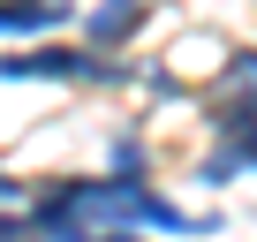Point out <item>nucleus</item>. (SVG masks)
<instances>
[{"instance_id": "0eeeda50", "label": "nucleus", "mask_w": 257, "mask_h": 242, "mask_svg": "<svg viewBox=\"0 0 257 242\" xmlns=\"http://www.w3.org/2000/svg\"><path fill=\"white\" fill-rule=\"evenodd\" d=\"M68 242H128V234H68Z\"/></svg>"}, {"instance_id": "423d86ee", "label": "nucleus", "mask_w": 257, "mask_h": 242, "mask_svg": "<svg viewBox=\"0 0 257 242\" xmlns=\"http://www.w3.org/2000/svg\"><path fill=\"white\" fill-rule=\"evenodd\" d=\"M0 242H23V219L16 212H0Z\"/></svg>"}, {"instance_id": "39448f33", "label": "nucleus", "mask_w": 257, "mask_h": 242, "mask_svg": "<svg viewBox=\"0 0 257 242\" xmlns=\"http://www.w3.org/2000/svg\"><path fill=\"white\" fill-rule=\"evenodd\" d=\"M68 8H61V0H0V31H8V38H31V31H53Z\"/></svg>"}, {"instance_id": "20e7f679", "label": "nucleus", "mask_w": 257, "mask_h": 242, "mask_svg": "<svg viewBox=\"0 0 257 242\" xmlns=\"http://www.w3.org/2000/svg\"><path fill=\"white\" fill-rule=\"evenodd\" d=\"M137 23H144V0H98V8L83 16V38H98V46H121Z\"/></svg>"}, {"instance_id": "f257e3e1", "label": "nucleus", "mask_w": 257, "mask_h": 242, "mask_svg": "<svg viewBox=\"0 0 257 242\" xmlns=\"http://www.w3.org/2000/svg\"><path fill=\"white\" fill-rule=\"evenodd\" d=\"M46 234H76V227H159V234H197L204 219H189L182 204H167L144 182H68L38 204Z\"/></svg>"}, {"instance_id": "6e6552de", "label": "nucleus", "mask_w": 257, "mask_h": 242, "mask_svg": "<svg viewBox=\"0 0 257 242\" xmlns=\"http://www.w3.org/2000/svg\"><path fill=\"white\" fill-rule=\"evenodd\" d=\"M0 204H16V182H8V174H0Z\"/></svg>"}, {"instance_id": "7ed1b4c3", "label": "nucleus", "mask_w": 257, "mask_h": 242, "mask_svg": "<svg viewBox=\"0 0 257 242\" xmlns=\"http://www.w3.org/2000/svg\"><path fill=\"white\" fill-rule=\"evenodd\" d=\"M0 76H38V83H76V76H121V68H106V61H91V53H61V46H31V53H8L0 61Z\"/></svg>"}, {"instance_id": "f03ea898", "label": "nucleus", "mask_w": 257, "mask_h": 242, "mask_svg": "<svg viewBox=\"0 0 257 242\" xmlns=\"http://www.w3.org/2000/svg\"><path fill=\"white\" fill-rule=\"evenodd\" d=\"M227 83H234V98H227V113H219V137H227V152L212 159V174H227V167H257V53H242L234 68H227Z\"/></svg>"}]
</instances>
